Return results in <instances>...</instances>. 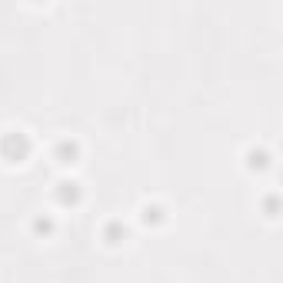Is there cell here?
Segmentation results:
<instances>
[{"label": "cell", "mask_w": 283, "mask_h": 283, "mask_svg": "<svg viewBox=\"0 0 283 283\" xmlns=\"http://www.w3.org/2000/svg\"><path fill=\"white\" fill-rule=\"evenodd\" d=\"M74 153H77V147L74 143H60V147H57V157H64V164H70V160H74Z\"/></svg>", "instance_id": "obj_2"}, {"label": "cell", "mask_w": 283, "mask_h": 283, "mask_svg": "<svg viewBox=\"0 0 283 283\" xmlns=\"http://www.w3.org/2000/svg\"><path fill=\"white\" fill-rule=\"evenodd\" d=\"M0 150L7 153L10 160H23V157H27V150H30V143H27V137H23V133H7V137H3V143H0Z\"/></svg>", "instance_id": "obj_1"}]
</instances>
